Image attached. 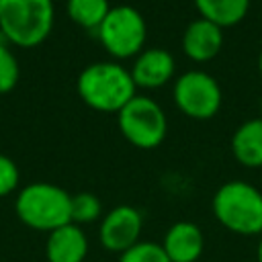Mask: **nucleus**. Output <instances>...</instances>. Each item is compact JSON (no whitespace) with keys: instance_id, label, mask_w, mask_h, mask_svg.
Returning a JSON list of instances; mask_svg holds the SVG:
<instances>
[{"instance_id":"1","label":"nucleus","mask_w":262,"mask_h":262,"mask_svg":"<svg viewBox=\"0 0 262 262\" xmlns=\"http://www.w3.org/2000/svg\"><path fill=\"white\" fill-rule=\"evenodd\" d=\"M76 90L86 106L100 113H119L137 94L129 68L115 59L88 63L78 74Z\"/></svg>"},{"instance_id":"2","label":"nucleus","mask_w":262,"mask_h":262,"mask_svg":"<svg viewBox=\"0 0 262 262\" xmlns=\"http://www.w3.org/2000/svg\"><path fill=\"white\" fill-rule=\"evenodd\" d=\"M211 211L231 233L262 235V190L246 180L223 182L211 199Z\"/></svg>"},{"instance_id":"3","label":"nucleus","mask_w":262,"mask_h":262,"mask_svg":"<svg viewBox=\"0 0 262 262\" xmlns=\"http://www.w3.org/2000/svg\"><path fill=\"white\" fill-rule=\"evenodd\" d=\"M72 194L51 182H31L18 190L14 201L16 217L31 229L47 231L72 223Z\"/></svg>"},{"instance_id":"4","label":"nucleus","mask_w":262,"mask_h":262,"mask_svg":"<svg viewBox=\"0 0 262 262\" xmlns=\"http://www.w3.org/2000/svg\"><path fill=\"white\" fill-rule=\"evenodd\" d=\"M53 20V0H0V37L18 47L43 43Z\"/></svg>"},{"instance_id":"5","label":"nucleus","mask_w":262,"mask_h":262,"mask_svg":"<svg viewBox=\"0 0 262 262\" xmlns=\"http://www.w3.org/2000/svg\"><path fill=\"white\" fill-rule=\"evenodd\" d=\"M96 37L115 61L135 59L145 49L147 23L137 8L121 4L108 10L106 18L96 29Z\"/></svg>"},{"instance_id":"6","label":"nucleus","mask_w":262,"mask_h":262,"mask_svg":"<svg viewBox=\"0 0 262 262\" xmlns=\"http://www.w3.org/2000/svg\"><path fill=\"white\" fill-rule=\"evenodd\" d=\"M117 125L123 137L137 149H154L168 135L164 108L149 96L135 94L119 113Z\"/></svg>"},{"instance_id":"7","label":"nucleus","mask_w":262,"mask_h":262,"mask_svg":"<svg viewBox=\"0 0 262 262\" xmlns=\"http://www.w3.org/2000/svg\"><path fill=\"white\" fill-rule=\"evenodd\" d=\"M172 98L176 108L194 121L213 119L223 102V92L215 76L203 70H188L174 80Z\"/></svg>"},{"instance_id":"8","label":"nucleus","mask_w":262,"mask_h":262,"mask_svg":"<svg viewBox=\"0 0 262 262\" xmlns=\"http://www.w3.org/2000/svg\"><path fill=\"white\" fill-rule=\"evenodd\" d=\"M143 215L133 205H117L102 215L98 225V239L106 252L123 254L141 242Z\"/></svg>"},{"instance_id":"9","label":"nucleus","mask_w":262,"mask_h":262,"mask_svg":"<svg viewBox=\"0 0 262 262\" xmlns=\"http://www.w3.org/2000/svg\"><path fill=\"white\" fill-rule=\"evenodd\" d=\"M131 78L137 88L156 90L166 86L176 74V59L168 49L145 47L129 68Z\"/></svg>"},{"instance_id":"10","label":"nucleus","mask_w":262,"mask_h":262,"mask_svg":"<svg viewBox=\"0 0 262 262\" xmlns=\"http://www.w3.org/2000/svg\"><path fill=\"white\" fill-rule=\"evenodd\" d=\"M221 47H223V29L217 27L215 23L199 16L186 25L182 33V51L188 59L196 63L211 61L213 57L219 55Z\"/></svg>"},{"instance_id":"11","label":"nucleus","mask_w":262,"mask_h":262,"mask_svg":"<svg viewBox=\"0 0 262 262\" xmlns=\"http://www.w3.org/2000/svg\"><path fill=\"white\" fill-rule=\"evenodd\" d=\"M170 262H199L205 250L203 229L192 221H176L160 242Z\"/></svg>"},{"instance_id":"12","label":"nucleus","mask_w":262,"mask_h":262,"mask_svg":"<svg viewBox=\"0 0 262 262\" xmlns=\"http://www.w3.org/2000/svg\"><path fill=\"white\" fill-rule=\"evenodd\" d=\"M45 256L49 262H86L88 237L76 223L61 225L47 235Z\"/></svg>"},{"instance_id":"13","label":"nucleus","mask_w":262,"mask_h":262,"mask_svg":"<svg viewBox=\"0 0 262 262\" xmlns=\"http://www.w3.org/2000/svg\"><path fill=\"white\" fill-rule=\"evenodd\" d=\"M231 156L244 168H262V119L244 121L231 135Z\"/></svg>"},{"instance_id":"14","label":"nucleus","mask_w":262,"mask_h":262,"mask_svg":"<svg viewBox=\"0 0 262 262\" xmlns=\"http://www.w3.org/2000/svg\"><path fill=\"white\" fill-rule=\"evenodd\" d=\"M201 18L215 23L217 27L239 25L250 10V0H192Z\"/></svg>"},{"instance_id":"15","label":"nucleus","mask_w":262,"mask_h":262,"mask_svg":"<svg viewBox=\"0 0 262 262\" xmlns=\"http://www.w3.org/2000/svg\"><path fill=\"white\" fill-rule=\"evenodd\" d=\"M111 8L113 6L108 4V0H68L66 2V10L72 23H76L86 31H96L106 18Z\"/></svg>"},{"instance_id":"16","label":"nucleus","mask_w":262,"mask_h":262,"mask_svg":"<svg viewBox=\"0 0 262 262\" xmlns=\"http://www.w3.org/2000/svg\"><path fill=\"white\" fill-rule=\"evenodd\" d=\"M70 215H72V223L76 225H88V223H94L98 219H102V203L96 194L92 192H78V194H72V209H70Z\"/></svg>"},{"instance_id":"17","label":"nucleus","mask_w":262,"mask_h":262,"mask_svg":"<svg viewBox=\"0 0 262 262\" xmlns=\"http://www.w3.org/2000/svg\"><path fill=\"white\" fill-rule=\"evenodd\" d=\"M119 262H170L162 244L158 242H137L123 254H119Z\"/></svg>"},{"instance_id":"18","label":"nucleus","mask_w":262,"mask_h":262,"mask_svg":"<svg viewBox=\"0 0 262 262\" xmlns=\"http://www.w3.org/2000/svg\"><path fill=\"white\" fill-rule=\"evenodd\" d=\"M18 76H20L18 59L8 49V45L4 43V39H0V94L10 92L16 86Z\"/></svg>"},{"instance_id":"19","label":"nucleus","mask_w":262,"mask_h":262,"mask_svg":"<svg viewBox=\"0 0 262 262\" xmlns=\"http://www.w3.org/2000/svg\"><path fill=\"white\" fill-rule=\"evenodd\" d=\"M18 180H20V172L14 160L0 154V196L14 192L18 186Z\"/></svg>"},{"instance_id":"20","label":"nucleus","mask_w":262,"mask_h":262,"mask_svg":"<svg viewBox=\"0 0 262 262\" xmlns=\"http://www.w3.org/2000/svg\"><path fill=\"white\" fill-rule=\"evenodd\" d=\"M256 260L262 262V237L258 239V246H256Z\"/></svg>"},{"instance_id":"21","label":"nucleus","mask_w":262,"mask_h":262,"mask_svg":"<svg viewBox=\"0 0 262 262\" xmlns=\"http://www.w3.org/2000/svg\"><path fill=\"white\" fill-rule=\"evenodd\" d=\"M258 72L262 76V47H260V53H258Z\"/></svg>"},{"instance_id":"22","label":"nucleus","mask_w":262,"mask_h":262,"mask_svg":"<svg viewBox=\"0 0 262 262\" xmlns=\"http://www.w3.org/2000/svg\"><path fill=\"white\" fill-rule=\"evenodd\" d=\"M260 119H262V98H260Z\"/></svg>"}]
</instances>
